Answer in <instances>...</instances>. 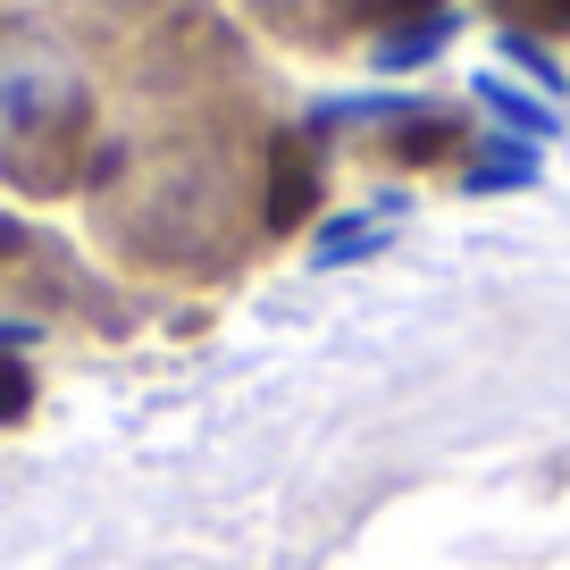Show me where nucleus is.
<instances>
[{
    "label": "nucleus",
    "instance_id": "nucleus-1",
    "mask_svg": "<svg viewBox=\"0 0 570 570\" xmlns=\"http://www.w3.org/2000/svg\"><path fill=\"white\" fill-rule=\"evenodd\" d=\"M101 151L92 51L51 9H0V185L68 194Z\"/></svg>",
    "mask_w": 570,
    "mask_h": 570
},
{
    "label": "nucleus",
    "instance_id": "nucleus-5",
    "mask_svg": "<svg viewBox=\"0 0 570 570\" xmlns=\"http://www.w3.org/2000/svg\"><path fill=\"white\" fill-rule=\"evenodd\" d=\"M512 18H529V26H570V0H503Z\"/></svg>",
    "mask_w": 570,
    "mask_h": 570
},
{
    "label": "nucleus",
    "instance_id": "nucleus-6",
    "mask_svg": "<svg viewBox=\"0 0 570 570\" xmlns=\"http://www.w3.org/2000/svg\"><path fill=\"white\" fill-rule=\"evenodd\" d=\"M9 411H26V370H9V361H0V420H9Z\"/></svg>",
    "mask_w": 570,
    "mask_h": 570
},
{
    "label": "nucleus",
    "instance_id": "nucleus-7",
    "mask_svg": "<svg viewBox=\"0 0 570 570\" xmlns=\"http://www.w3.org/2000/svg\"><path fill=\"white\" fill-rule=\"evenodd\" d=\"M0 9H9V0H0Z\"/></svg>",
    "mask_w": 570,
    "mask_h": 570
},
{
    "label": "nucleus",
    "instance_id": "nucleus-3",
    "mask_svg": "<svg viewBox=\"0 0 570 570\" xmlns=\"http://www.w3.org/2000/svg\"><path fill=\"white\" fill-rule=\"evenodd\" d=\"M311 202H320L311 142H303V135H277V142H268V227H303Z\"/></svg>",
    "mask_w": 570,
    "mask_h": 570
},
{
    "label": "nucleus",
    "instance_id": "nucleus-2",
    "mask_svg": "<svg viewBox=\"0 0 570 570\" xmlns=\"http://www.w3.org/2000/svg\"><path fill=\"white\" fill-rule=\"evenodd\" d=\"M42 9H51L85 51H92V42H142L151 26L168 18V0H42Z\"/></svg>",
    "mask_w": 570,
    "mask_h": 570
},
{
    "label": "nucleus",
    "instance_id": "nucleus-4",
    "mask_svg": "<svg viewBox=\"0 0 570 570\" xmlns=\"http://www.w3.org/2000/svg\"><path fill=\"white\" fill-rule=\"evenodd\" d=\"M235 9H252V18H261V26H294V35H311L327 0H235Z\"/></svg>",
    "mask_w": 570,
    "mask_h": 570
}]
</instances>
